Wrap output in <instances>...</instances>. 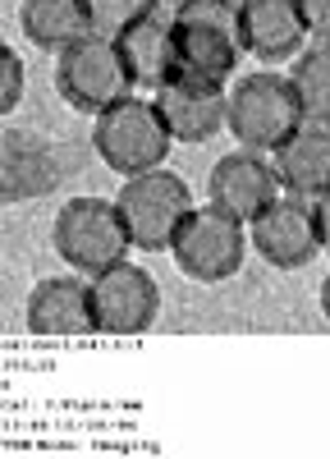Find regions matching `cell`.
Wrapping results in <instances>:
<instances>
[{"instance_id": "3957f363", "label": "cell", "mask_w": 330, "mask_h": 459, "mask_svg": "<svg viewBox=\"0 0 330 459\" xmlns=\"http://www.w3.org/2000/svg\"><path fill=\"white\" fill-rule=\"evenodd\" d=\"M170 129L161 120L157 101H138V97H124L110 110L97 115L92 125V147L97 157L115 170V175H142V170H157L165 166V152H170Z\"/></svg>"}, {"instance_id": "d4e9b609", "label": "cell", "mask_w": 330, "mask_h": 459, "mask_svg": "<svg viewBox=\"0 0 330 459\" xmlns=\"http://www.w3.org/2000/svg\"><path fill=\"white\" fill-rule=\"evenodd\" d=\"M234 5H243V0H234Z\"/></svg>"}, {"instance_id": "d6986e66", "label": "cell", "mask_w": 330, "mask_h": 459, "mask_svg": "<svg viewBox=\"0 0 330 459\" xmlns=\"http://www.w3.org/2000/svg\"><path fill=\"white\" fill-rule=\"evenodd\" d=\"M83 5H88L92 32L120 37L129 23H138L142 14H152V10H157V0H83Z\"/></svg>"}, {"instance_id": "7c38bea8", "label": "cell", "mask_w": 330, "mask_h": 459, "mask_svg": "<svg viewBox=\"0 0 330 459\" xmlns=\"http://www.w3.org/2000/svg\"><path fill=\"white\" fill-rule=\"evenodd\" d=\"M120 56L133 74V83L138 88H165L174 74H183L179 65V37H174V14L165 10H152V14H142L138 23H129L120 37Z\"/></svg>"}, {"instance_id": "5bb4252c", "label": "cell", "mask_w": 330, "mask_h": 459, "mask_svg": "<svg viewBox=\"0 0 330 459\" xmlns=\"http://www.w3.org/2000/svg\"><path fill=\"white\" fill-rule=\"evenodd\" d=\"M239 23H243V51L257 56L262 65H280L289 56H299L308 37L299 0H243Z\"/></svg>"}, {"instance_id": "5b68a950", "label": "cell", "mask_w": 330, "mask_h": 459, "mask_svg": "<svg viewBox=\"0 0 330 459\" xmlns=\"http://www.w3.org/2000/svg\"><path fill=\"white\" fill-rule=\"evenodd\" d=\"M179 37V65L183 74H202V79L225 83L239 69L243 56V23L234 0H193L174 14Z\"/></svg>"}, {"instance_id": "2e32d148", "label": "cell", "mask_w": 330, "mask_h": 459, "mask_svg": "<svg viewBox=\"0 0 330 459\" xmlns=\"http://www.w3.org/2000/svg\"><path fill=\"white\" fill-rule=\"evenodd\" d=\"M60 179V161L51 143L37 134H5L0 138V198L5 203H28L51 194Z\"/></svg>"}, {"instance_id": "30bf717a", "label": "cell", "mask_w": 330, "mask_h": 459, "mask_svg": "<svg viewBox=\"0 0 330 459\" xmlns=\"http://www.w3.org/2000/svg\"><path fill=\"white\" fill-rule=\"evenodd\" d=\"M280 198V175L271 161H262L257 152H230V157H220L211 179H207V203L220 207L225 216L252 225L262 216L271 203Z\"/></svg>"}, {"instance_id": "ffe728a7", "label": "cell", "mask_w": 330, "mask_h": 459, "mask_svg": "<svg viewBox=\"0 0 330 459\" xmlns=\"http://www.w3.org/2000/svg\"><path fill=\"white\" fill-rule=\"evenodd\" d=\"M19 97H23V60L14 56V47H5L0 51V110L10 115Z\"/></svg>"}, {"instance_id": "9c48e42d", "label": "cell", "mask_w": 330, "mask_h": 459, "mask_svg": "<svg viewBox=\"0 0 330 459\" xmlns=\"http://www.w3.org/2000/svg\"><path fill=\"white\" fill-rule=\"evenodd\" d=\"M157 110L174 143H207L230 120V88L202 74H174L165 88H157Z\"/></svg>"}, {"instance_id": "277c9868", "label": "cell", "mask_w": 330, "mask_h": 459, "mask_svg": "<svg viewBox=\"0 0 330 459\" xmlns=\"http://www.w3.org/2000/svg\"><path fill=\"white\" fill-rule=\"evenodd\" d=\"M120 216L129 225V239L133 248L142 253H165L179 235V225L189 221V212L198 207L193 203V188L183 184L179 175L170 170H142V175H129L124 188H120Z\"/></svg>"}, {"instance_id": "8fae6325", "label": "cell", "mask_w": 330, "mask_h": 459, "mask_svg": "<svg viewBox=\"0 0 330 459\" xmlns=\"http://www.w3.org/2000/svg\"><path fill=\"white\" fill-rule=\"evenodd\" d=\"M252 244L275 272H299L321 253V235H317V216L308 198H275L262 216L252 221Z\"/></svg>"}, {"instance_id": "e0dca14e", "label": "cell", "mask_w": 330, "mask_h": 459, "mask_svg": "<svg viewBox=\"0 0 330 459\" xmlns=\"http://www.w3.org/2000/svg\"><path fill=\"white\" fill-rule=\"evenodd\" d=\"M19 28L37 51L60 56L92 32V19L83 0H19Z\"/></svg>"}, {"instance_id": "ba28073f", "label": "cell", "mask_w": 330, "mask_h": 459, "mask_svg": "<svg viewBox=\"0 0 330 459\" xmlns=\"http://www.w3.org/2000/svg\"><path fill=\"white\" fill-rule=\"evenodd\" d=\"M92 313L101 335H138L161 313V285L138 262H115L92 276Z\"/></svg>"}, {"instance_id": "cb8c5ba5", "label": "cell", "mask_w": 330, "mask_h": 459, "mask_svg": "<svg viewBox=\"0 0 330 459\" xmlns=\"http://www.w3.org/2000/svg\"><path fill=\"white\" fill-rule=\"evenodd\" d=\"M321 313H326V322H330V276L321 281Z\"/></svg>"}, {"instance_id": "44dd1931", "label": "cell", "mask_w": 330, "mask_h": 459, "mask_svg": "<svg viewBox=\"0 0 330 459\" xmlns=\"http://www.w3.org/2000/svg\"><path fill=\"white\" fill-rule=\"evenodd\" d=\"M299 10L312 37H330V0H299Z\"/></svg>"}, {"instance_id": "6da1fadb", "label": "cell", "mask_w": 330, "mask_h": 459, "mask_svg": "<svg viewBox=\"0 0 330 459\" xmlns=\"http://www.w3.org/2000/svg\"><path fill=\"white\" fill-rule=\"evenodd\" d=\"M51 244L83 276H101L106 266L124 262L133 248L120 203H106V198H69L51 225Z\"/></svg>"}, {"instance_id": "52a82bcc", "label": "cell", "mask_w": 330, "mask_h": 459, "mask_svg": "<svg viewBox=\"0 0 330 459\" xmlns=\"http://www.w3.org/2000/svg\"><path fill=\"white\" fill-rule=\"evenodd\" d=\"M243 253H248V239H243V221L225 216L220 207H193L189 221L179 225V235L170 244V257L174 266L189 281L198 285H220L239 276L243 266Z\"/></svg>"}, {"instance_id": "8992f818", "label": "cell", "mask_w": 330, "mask_h": 459, "mask_svg": "<svg viewBox=\"0 0 330 459\" xmlns=\"http://www.w3.org/2000/svg\"><path fill=\"white\" fill-rule=\"evenodd\" d=\"M230 134L239 147H280L293 129L303 125L299 97L289 88V74H243V79L230 88Z\"/></svg>"}, {"instance_id": "4fadbf2b", "label": "cell", "mask_w": 330, "mask_h": 459, "mask_svg": "<svg viewBox=\"0 0 330 459\" xmlns=\"http://www.w3.org/2000/svg\"><path fill=\"white\" fill-rule=\"evenodd\" d=\"M28 331L37 335H88L97 331L92 281L83 276H47L28 294Z\"/></svg>"}, {"instance_id": "7a4b0ae2", "label": "cell", "mask_w": 330, "mask_h": 459, "mask_svg": "<svg viewBox=\"0 0 330 459\" xmlns=\"http://www.w3.org/2000/svg\"><path fill=\"white\" fill-rule=\"evenodd\" d=\"M133 74L120 56V42L106 32H88L83 42H73L69 51L55 56V92L73 106V110H88L101 115L115 101L133 97Z\"/></svg>"}, {"instance_id": "603a6c76", "label": "cell", "mask_w": 330, "mask_h": 459, "mask_svg": "<svg viewBox=\"0 0 330 459\" xmlns=\"http://www.w3.org/2000/svg\"><path fill=\"white\" fill-rule=\"evenodd\" d=\"M183 5H193V0H157V10H165V14H179Z\"/></svg>"}, {"instance_id": "9a60e30c", "label": "cell", "mask_w": 330, "mask_h": 459, "mask_svg": "<svg viewBox=\"0 0 330 459\" xmlns=\"http://www.w3.org/2000/svg\"><path fill=\"white\" fill-rule=\"evenodd\" d=\"M275 175L280 188L293 198H321L330 188V125L303 120L275 147Z\"/></svg>"}, {"instance_id": "ac0fdd59", "label": "cell", "mask_w": 330, "mask_h": 459, "mask_svg": "<svg viewBox=\"0 0 330 459\" xmlns=\"http://www.w3.org/2000/svg\"><path fill=\"white\" fill-rule=\"evenodd\" d=\"M289 88L299 97L303 120L330 125V42H317L312 51H303L289 69Z\"/></svg>"}, {"instance_id": "7402d4cb", "label": "cell", "mask_w": 330, "mask_h": 459, "mask_svg": "<svg viewBox=\"0 0 330 459\" xmlns=\"http://www.w3.org/2000/svg\"><path fill=\"white\" fill-rule=\"evenodd\" d=\"M312 216H317V235H321V248L330 253V188L321 198H312Z\"/></svg>"}]
</instances>
